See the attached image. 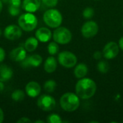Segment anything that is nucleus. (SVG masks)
Listing matches in <instances>:
<instances>
[{
  "label": "nucleus",
  "instance_id": "1",
  "mask_svg": "<svg viewBox=\"0 0 123 123\" xmlns=\"http://www.w3.org/2000/svg\"><path fill=\"white\" fill-rule=\"evenodd\" d=\"M76 94L82 99L92 98L97 92V84L91 79L82 78L76 84Z\"/></svg>",
  "mask_w": 123,
  "mask_h": 123
},
{
  "label": "nucleus",
  "instance_id": "2",
  "mask_svg": "<svg viewBox=\"0 0 123 123\" xmlns=\"http://www.w3.org/2000/svg\"><path fill=\"white\" fill-rule=\"evenodd\" d=\"M60 105L61 108L66 112H74L76 110L80 105L79 97L76 94L66 92L61 96Z\"/></svg>",
  "mask_w": 123,
  "mask_h": 123
},
{
  "label": "nucleus",
  "instance_id": "3",
  "mask_svg": "<svg viewBox=\"0 0 123 123\" xmlns=\"http://www.w3.org/2000/svg\"><path fill=\"white\" fill-rule=\"evenodd\" d=\"M18 25L21 29L26 32L34 30L37 25V17L31 12H26L21 14L18 19Z\"/></svg>",
  "mask_w": 123,
  "mask_h": 123
},
{
  "label": "nucleus",
  "instance_id": "4",
  "mask_svg": "<svg viewBox=\"0 0 123 123\" xmlns=\"http://www.w3.org/2000/svg\"><path fill=\"white\" fill-rule=\"evenodd\" d=\"M44 22L51 28H57L60 27L63 22L61 13L55 9H48L43 14Z\"/></svg>",
  "mask_w": 123,
  "mask_h": 123
},
{
  "label": "nucleus",
  "instance_id": "5",
  "mask_svg": "<svg viewBox=\"0 0 123 123\" xmlns=\"http://www.w3.org/2000/svg\"><path fill=\"white\" fill-rule=\"evenodd\" d=\"M53 38L58 44L66 45L71 42L72 39V34L68 28L58 27L54 30L53 33Z\"/></svg>",
  "mask_w": 123,
  "mask_h": 123
},
{
  "label": "nucleus",
  "instance_id": "6",
  "mask_svg": "<svg viewBox=\"0 0 123 123\" xmlns=\"http://www.w3.org/2000/svg\"><path fill=\"white\" fill-rule=\"evenodd\" d=\"M58 63L63 67L71 68L74 67L77 63V58L74 53L70 51H63L58 54Z\"/></svg>",
  "mask_w": 123,
  "mask_h": 123
},
{
  "label": "nucleus",
  "instance_id": "7",
  "mask_svg": "<svg viewBox=\"0 0 123 123\" xmlns=\"http://www.w3.org/2000/svg\"><path fill=\"white\" fill-rule=\"evenodd\" d=\"M55 99L48 94H43L37 99V106L43 111H51L55 108Z\"/></svg>",
  "mask_w": 123,
  "mask_h": 123
},
{
  "label": "nucleus",
  "instance_id": "8",
  "mask_svg": "<svg viewBox=\"0 0 123 123\" xmlns=\"http://www.w3.org/2000/svg\"><path fill=\"white\" fill-rule=\"evenodd\" d=\"M99 30V26L94 21H87L81 27V32L86 38H91L95 36Z\"/></svg>",
  "mask_w": 123,
  "mask_h": 123
},
{
  "label": "nucleus",
  "instance_id": "9",
  "mask_svg": "<svg viewBox=\"0 0 123 123\" xmlns=\"http://www.w3.org/2000/svg\"><path fill=\"white\" fill-rule=\"evenodd\" d=\"M22 30L16 25H9L5 27L4 31V37L9 40H16L21 37Z\"/></svg>",
  "mask_w": 123,
  "mask_h": 123
},
{
  "label": "nucleus",
  "instance_id": "10",
  "mask_svg": "<svg viewBox=\"0 0 123 123\" xmlns=\"http://www.w3.org/2000/svg\"><path fill=\"white\" fill-rule=\"evenodd\" d=\"M120 51L119 45L115 42H110L103 48L102 55L106 59H113L118 55Z\"/></svg>",
  "mask_w": 123,
  "mask_h": 123
},
{
  "label": "nucleus",
  "instance_id": "11",
  "mask_svg": "<svg viewBox=\"0 0 123 123\" xmlns=\"http://www.w3.org/2000/svg\"><path fill=\"white\" fill-rule=\"evenodd\" d=\"M43 62V58L38 54H32L26 57L22 61L20 62V65L23 68L38 67Z\"/></svg>",
  "mask_w": 123,
  "mask_h": 123
},
{
  "label": "nucleus",
  "instance_id": "12",
  "mask_svg": "<svg viewBox=\"0 0 123 123\" xmlns=\"http://www.w3.org/2000/svg\"><path fill=\"white\" fill-rule=\"evenodd\" d=\"M25 92L29 97L35 98L40 95L41 92V86L36 81H30L25 86Z\"/></svg>",
  "mask_w": 123,
  "mask_h": 123
},
{
  "label": "nucleus",
  "instance_id": "13",
  "mask_svg": "<svg viewBox=\"0 0 123 123\" xmlns=\"http://www.w3.org/2000/svg\"><path fill=\"white\" fill-rule=\"evenodd\" d=\"M27 57V50L23 47L14 48L9 53V58L15 62H21Z\"/></svg>",
  "mask_w": 123,
  "mask_h": 123
},
{
  "label": "nucleus",
  "instance_id": "14",
  "mask_svg": "<svg viewBox=\"0 0 123 123\" xmlns=\"http://www.w3.org/2000/svg\"><path fill=\"white\" fill-rule=\"evenodd\" d=\"M35 37L41 43H47L52 38V32L48 28L42 27L35 32Z\"/></svg>",
  "mask_w": 123,
  "mask_h": 123
},
{
  "label": "nucleus",
  "instance_id": "15",
  "mask_svg": "<svg viewBox=\"0 0 123 123\" xmlns=\"http://www.w3.org/2000/svg\"><path fill=\"white\" fill-rule=\"evenodd\" d=\"M41 0H23L22 8L27 12H35L40 7Z\"/></svg>",
  "mask_w": 123,
  "mask_h": 123
},
{
  "label": "nucleus",
  "instance_id": "16",
  "mask_svg": "<svg viewBox=\"0 0 123 123\" xmlns=\"http://www.w3.org/2000/svg\"><path fill=\"white\" fill-rule=\"evenodd\" d=\"M13 76L12 69L6 65L0 66V81L2 82L7 81Z\"/></svg>",
  "mask_w": 123,
  "mask_h": 123
},
{
  "label": "nucleus",
  "instance_id": "17",
  "mask_svg": "<svg viewBox=\"0 0 123 123\" xmlns=\"http://www.w3.org/2000/svg\"><path fill=\"white\" fill-rule=\"evenodd\" d=\"M57 68V61L56 59L53 56H50L48 57L44 63V70L48 73V74H51L53 73Z\"/></svg>",
  "mask_w": 123,
  "mask_h": 123
},
{
  "label": "nucleus",
  "instance_id": "18",
  "mask_svg": "<svg viewBox=\"0 0 123 123\" xmlns=\"http://www.w3.org/2000/svg\"><path fill=\"white\" fill-rule=\"evenodd\" d=\"M38 46V40L35 37H28L24 44V48L28 52H33L35 51Z\"/></svg>",
  "mask_w": 123,
  "mask_h": 123
},
{
  "label": "nucleus",
  "instance_id": "19",
  "mask_svg": "<svg viewBox=\"0 0 123 123\" xmlns=\"http://www.w3.org/2000/svg\"><path fill=\"white\" fill-rule=\"evenodd\" d=\"M88 73V67L84 63H79L74 68V76L77 79H82L86 76Z\"/></svg>",
  "mask_w": 123,
  "mask_h": 123
},
{
  "label": "nucleus",
  "instance_id": "20",
  "mask_svg": "<svg viewBox=\"0 0 123 123\" xmlns=\"http://www.w3.org/2000/svg\"><path fill=\"white\" fill-rule=\"evenodd\" d=\"M56 86H57V84L54 80H52V79L48 80L44 84V89L45 92L48 93H52L55 91Z\"/></svg>",
  "mask_w": 123,
  "mask_h": 123
},
{
  "label": "nucleus",
  "instance_id": "21",
  "mask_svg": "<svg viewBox=\"0 0 123 123\" xmlns=\"http://www.w3.org/2000/svg\"><path fill=\"white\" fill-rule=\"evenodd\" d=\"M11 97L14 102H22L25 99V93L21 89H17L12 92Z\"/></svg>",
  "mask_w": 123,
  "mask_h": 123
},
{
  "label": "nucleus",
  "instance_id": "22",
  "mask_svg": "<svg viewBox=\"0 0 123 123\" xmlns=\"http://www.w3.org/2000/svg\"><path fill=\"white\" fill-rule=\"evenodd\" d=\"M59 50V46L58 44L53 41V42H50L48 45V52L50 55H55V54L58 53Z\"/></svg>",
  "mask_w": 123,
  "mask_h": 123
},
{
  "label": "nucleus",
  "instance_id": "23",
  "mask_svg": "<svg viewBox=\"0 0 123 123\" xmlns=\"http://www.w3.org/2000/svg\"><path fill=\"white\" fill-rule=\"evenodd\" d=\"M97 69L102 74H106L109 71V63L105 61H100L97 64Z\"/></svg>",
  "mask_w": 123,
  "mask_h": 123
},
{
  "label": "nucleus",
  "instance_id": "24",
  "mask_svg": "<svg viewBox=\"0 0 123 123\" xmlns=\"http://www.w3.org/2000/svg\"><path fill=\"white\" fill-rule=\"evenodd\" d=\"M47 122L48 123H61L63 121L61 117L57 114H50L47 117Z\"/></svg>",
  "mask_w": 123,
  "mask_h": 123
},
{
  "label": "nucleus",
  "instance_id": "25",
  "mask_svg": "<svg viewBox=\"0 0 123 123\" xmlns=\"http://www.w3.org/2000/svg\"><path fill=\"white\" fill-rule=\"evenodd\" d=\"M94 14V10L92 7H86L83 11V16L86 19H91Z\"/></svg>",
  "mask_w": 123,
  "mask_h": 123
},
{
  "label": "nucleus",
  "instance_id": "26",
  "mask_svg": "<svg viewBox=\"0 0 123 123\" xmlns=\"http://www.w3.org/2000/svg\"><path fill=\"white\" fill-rule=\"evenodd\" d=\"M8 10H9V14L13 17H16L20 14V9H19V7H17V6H14L9 5Z\"/></svg>",
  "mask_w": 123,
  "mask_h": 123
},
{
  "label": "nucleus",
  "instance_id": "27",
  "mask_svg": "<svg viewBox=\"0 0 123 123\" xmlns=\"http://www.w3.org/2000/svg\"><path fill=\"white\" fill-rule=\"evenodd\" d=\"M41 1L49 7H53L58 4V0H41Z\"/></svg>",
  "mask_w": 123,
  "mask_h": 123
},
{
  "label": "nucleus",
  "instance_id": "28",
  "mask_svg": "<svg viewBox=\"0 0 123 123\" xmlns=\"http://www.w3.org/2000/svg\"><path fill=\"white\" fill-rule=\"evenodd\" d=\"M8 4H9V5H11V6L20 7L21 4H22V1L21 0H9Z\"/></svg>",
  "mask_w": 123,
  "mask_h": 123
},
{
  "label": "nucleus",
  "instance_id": "29",
  "mask_svg": "<svg viewBox=\"0 0 123 123\" xmlns=\"http://www.w3.org/2000/svg\"><path fill=\"white\" fill-rule=\"evenodd\" d=\"M102 56V53H101L100 51H96V52H94V54H93V58H94V59H96V60H99V59H101Z\"/></svg>",
  "mask_w": 123,
  "mask_h": 123
},
{
  "label": "nucleus",
  "instance_id": "30",
  "mask_svg": "<svg viewBox=\"0 0 123 123\" xmlns=\"http://www.w3.org/2000/svg\"><path fill=\"white\" fill-rule=\"evenodd\" d=\"M5 51H4V50L1 48V47H0V63H1V62H3V61L4 60V58H5Z\"/></svg>",
  "mask_w": 123,
  "mask_h": 123
},
{
  "label": "nucleus",
  "instance_id": "31",
  "mask_svg": "<svg viewBox=\"0 0 123 123\" xmlns=\"http://www.w3.org/2000/svg\"><path fill=\"white\" fill-rule=\"evenodd\" d=\"M18 123H32V121L28 117H21L19 120H17Z\"/></svg>",
  "mask_w": 123,
  "mask_h": 123
},
{
  "label": "nucleus",
  "instance_id": "32",
  "mask_svg": "<svg viewBox=\"0 0 123 123\" xmlns=\"http://www.w3.org/2000/svg\"><path fill=\"white\" fill-rule=\"evenodd\" d=\"M4 121V112L3 110L0 108V123Z\"/></svg>",
  "mask_w": 123,
  "mask_h": 123
},
{
  "label": "nucleus",
  "instance_id": "33",
  "mask_svg": "<svg viewBox=\"0 0 123 123\" xmlns=\"http://www.w3.org/2000/svg\"><path fill=\"white\" fill-rule=\"evenodd\" d=\"M119 47L123 50V36L119 40Z\"/></svg>",
  "mask_w": 123,
  "mask_h": 123
},
{
  "label": "nucleus",
  "instance_id": "34",
  "mask_svg": "<svg viewBox=\"0 0 123 123\" xmlns=\"http://www.w3.org/2000/svg\"><path fill=\"white\" fill-rule=\"evenodd\" d=\"M4 89V84L2 81H0V92H1Z\"/></svg>",
  "mask_w": 123,
  "mask_h": 123
},
{
  "label": "nucleus",
  "instance_id": "35",
  "mask_svg": "<svg viewBox=\"0 0 123 123\" xmlns=\"http://www.w3.org/2000/svg\"><path fill=\"white\" fill-rule=\"evenodd\" d=\"M2 8H3V4H2V1L1 0H0V14L2 11Z\"/></svg>",
  "mask_w": 123,
  "mask_h": 123
},
{
  "label": "nucleus",
  "instance_id": "36",
  "mask_svg": "<svg viewBox=\"0 0 123 123\" xmlns=\"http://www.w3.org/2000/svg\"><path fill=\"white\" fill-rule=\"evenodd\" d=\"M35 123H45V121H43V120H37V121H35Z\"/></svg>",
  "mask_w": 123,
  "mask_h": 123
},
{
  "label": "nucleus",
  "instance_id": "37",
  "mask_svg": "<svg viewBox=\"0 0 123 123\" xmlns=\"http://www.w3.org/2000/svg\"><path fill=\"white\" fill-rule=\"evenodd\" d=\"M1 1L2 2H4V3H9V0H1Z\"/></svg>",
  "mask_w": 123,
  "mask_h": 123
},
{
  "label": "nucleus",
  "instance_id": "38",
  "mask_svg": "<svg viewBox=\"0 0 123 123\" xmlns=\"http://www.w3.org/2000/svg\"><path fill=\"white\" fill-rule=\"evenodd\" d=\"M1 30L0 29V35H1Z\"/></svg>",
  "mask_w": 123,
  "mask_h": 123
},
{
  "label": "nucleus",
  "instance_id": "39",
  "mask_svg": "<svg viewBox=\"0 0 123 123\" xmlns=\"http://www.w3.org/2000/svg\"></svg>",
  "mask_w": 123,
  "mask_h": 123
}]
</instances>
